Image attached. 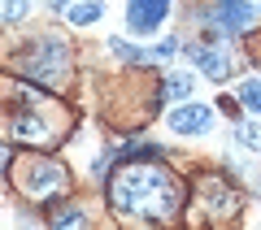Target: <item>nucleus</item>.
<instances>
[{
  "label": "nucleus",
  "instance_id": "ddd939ff",
  "mask_svg": "<svg viewBox=\"0 0 261 230\" xmlns=\"http://www.w3.org/2000/svg\"><path fill=\"white\" fill-rule=\"evenodd\" d=\"M161 96H170V100H187V96H192V78H187V74H170L166 83H161Z\"/></svg>",
  "mask_w": 261,
  "mask_h": 230
},
{
  "label": "nucleus",
  "instance_id": "a211bd4d",
  "mask_svg": "<svg viewBox=\"0 0 261 230\" xmlns=\"http://www.w3.org/2000/svg\"><path fill=\"white\" fill-rule=\"evenodd\" d=\"M178 52V39H161L157 44V56H174Z\"/></svg>",
  "mask_w": 261,
  "mask_h": 230
},
{
  "label": "nucleus",
  "instance_id": "9b49d317",
  "mask_svg": "<svg viewBox=\"0 0 261 230\" xmlns=\"http://www.w3.org/2000/svg\"><path fill=\"white\" fill-rule=\"evenodd\" d=\"M235 143H244L248 152L261 157V122H240V126H235Z\"/></svg>",
  "mask_w": 261,
  "mask_h": 230
},
{
  "label": "nucleus",
  "instance_id": "20e7f679",
  "mask_svg": "<svg viewBox=\"0 0 261 230\" xmlns=\"http://www.w3.org/2000/svg\"><path fill=\"white\" fill-rule=\"evenodd\" d=\"M170 13V0H126V31L130 35H157Z\"/></svg>",
  "mask_w": 261,
  "mask_h": 230
},
{
  "label": "nucleus",
  "instance_id": "6e6552de",
  "mask_svg": "<svg viewBox=\"0 0 261 230\" xmlns=\"http://www.w3.org/2000/svg\"><path fill=\"white\" fill-rule=\"evenodd\" d=\"M200 204L209 209V217H231L235 209H240V195H235V187H226L222 178H205L200 183Z\"/></svg>",
  "mask_w": 261,
  "mask_h": 230
},
{
  "label": "nucleus",
  "instance_id": "0eeeda50",
  "mask_svg": "<svg viewBox=\"0 0 261 230\" xmlns=\"http://www.w3.org/2000/svg\"><path fill=\"white\" fill-rule=\"evenodd\" d=\"M209 126H214V109L209 104H178L170 113V130L174 135H205Z\"/></svg>",
  "mask_w": 261,
  "mask_h": 230
},
{
  "label": "nucleus",
  "instance_id": "1a4fd4ad",
  "mask_svg": "<svg viewBox=\"0 0 261 230\" xmlns=\"http://www.w3.org/2000/svg\"><path fill=\"white\" fill-rule=\"evenodd\" d=\"M192 61H196V70H200V74H209L214 83H222L226 74H231V61H226V52H222V48H196V52H192Z\"/></svg>",
  "mask_w": 261,
  "mask_h": 230
},
{
  "label": "nucleus",
  "instance_id": "2eb2a0df",
  "mask_svg": "<svg viewBox=\"0 0 261 230\" xmlns=\"http://www.w3.org/2000/svg\"><path fill=\"white\" fill-rule=\"evenodd\" d=\"M53 226H57V230L83 226V213H79V209H57V213H53Z\"/></svg>",
  "mask_w": 261,
  "mask_h": 230
},
{
  "label": "nucleus",
  "instance_id": "f257e3e1",
  "mask_svg": "<svg viewBox=\"0 0 261 230\" xmlns=\"http://www.w3.org/2000/svg\"><path fill=\"white\" fill-rule=\"evenodd\" d=\"M109 204L135 221H170L183 209V183L161 165H122L109 183Z\"/></svg>",
  "mask_w": 261,
  "mask_h": 230
},
{
  "label": "nucleus",
  "instance_id": "f3484780",
  "mask_svg": "<svg viewBox=\"0 0 261 230\" xmlns=\"http://www.w3.org/2000/svg\"><path fill=\"white\" fill-rule=\"evenodd\" d=\"M27 9H31L27 0H5V22H22V18H27Z\"/></svg>",
  "mask_w": 261,
  "mask_h": 230
},
{
  "label": "nucleus",
  "instance_id": "423d86ee",
  "mask_svg": "<svg viewBox=\"0 0 261 230\" xmlns=\"http://www.w3.org/2000/svg\"><path fill=\"white\" fill-rule=\"evenodd\" d=\"M9 139L13 143H53L57 130L48 118H39V113H13L9 118Z\"/></svg>",
  "mask_w": 261,
  "mask_h": 230
},
{
  "label": "nucleus",
  "instance_id": "f8f14e48",
  "mask_svg": "<svg viewBox=\"0 0 261 230\" xmlns=\"http://www.w3.org/2000/svg\"><path fill=\"white\" fill-rule=\"evenodd\" d=\"M235 96H240V104H244V109L261 113V78H244V83H240V92H235Z\"/></svg>",
  "mask_w": 261,
  "mask_h": 230
},
{
  "label": "nucleus",
  "instance_id": "39448f33",
  "mask_svg": "<svg viewBox=\"0 0 261 230\" xmlns=\"http://www.w3.org/2000/svg\"><path fill=\"white\" fill-rule=\"evenodd\" d=\"M209 18H214L218 31H226V35H244V31L257 22V5H248V0H214Z\"/></svg>",
  "mask_w": 261,
  "mask_h": 230
},
{
  "label": "nucleus",
  "instance_id": "7ed1b4c3",
  "mask_svg": "<svg viewBox=\"0 0 261 230\" xmlns=\"http://www.w3.org/2000/svg\"><path fill=\"white\" fill-rule=\"evenodd\" d=\"M13 178H18L22 195H31V200H53V195H61V187H65V169L57 165V161H44V157L27 161Z\"/></svg>",
  "mask_w": 261,
  "mask_h": 230
},
{
  "label": "nucleus",
  "instance_id": "dca6fc26",
  "mask_svg": "<svg viewBox=\"0 0 261 230\" xmlns=\"http://www.w3.org/2000/svg\"><path fill=\"white\" fill-rule=\"evenodd\" d=\"M18 96H22L27 104H44V100H48V92H39L35 83H18Z\"/></svg>",
  "mask_w": 261,
  "mask_h": 230
},
{
  "label": "nucleus",
  "instance_id": "4468645a",
  "mask_svg": "<svg viewBox=\"0 0 261 230\" xmlns=\"http://www.w3.org/2000/svg\"><path fill=\"white\" fill-rule=\"evenodd\" d=\"M109 48L122 56V61H152V56H157V52H144V48H130L126 39H109Z\"/></svg>",
  "mask_w": 261,
  "mask_h": 230
},
{
  "label": "nucleus",
  "instance_id": "9d476101",
  "mask_svg": "<svg viewBox=\"0 0 261 230\" xmlns=\"http://www.w3.org/2000/svg\"><path fill=\"white\" fill-rule=\"evenodd\" d=\"M100 18H105L100 0H87V5H74V9H70V22H74V26H92V22H100Z\"/></svg>",
  "mask_w": 261,
  "mask_h": 230
},
{
  "label": "nucleus",
  "instance_id": "6ab92c4d",
  "mask_svg": "<svg viewBox=\"0 0 261 230\" xmlns=\"http://www.w3.org/2000/svg\"><path fill=\"white\" fill-rule=\"evenodd\" d=\"M48 5H53V9H65V0H48Z\"/></svg>",
  "mask_w": 261,
  "mask_h": 230
},
{
  "label": "nucleus",
  "instance_id": "f03ea898",
  "mask_svg": "<svg viewBox=\"0 0 261 230\" xmlns=\"http://www.w3.org/2000/svg\"><path fill=\"white\" fill-rule=\"evenodd\" d=\"M18 65H22V70H31L39 83L61 87L65 78H70V48H65L57 35H44V39H35V44L18 56Z\"/></svg>",
  "mask_w": 261,
  "mask_h": 230
}]
</instances>
